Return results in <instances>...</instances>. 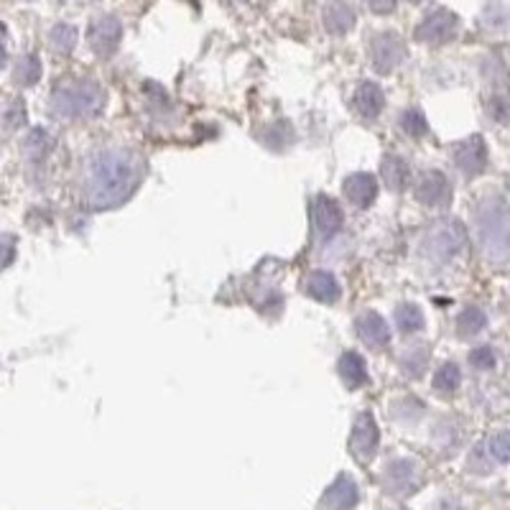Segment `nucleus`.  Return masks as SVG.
Listing matches in <instances>:
<instances>
[{"instance_id": "23", "label": "nucleus", "mask_w": 510, "mask_h": 510, "mask_svg": "<svg viewBox=\"0 0 510 510\" xmlns=\"http://www.w3.org/2000/svg\"><path fill=\"white\" fill-rule=\"evenodd\" d=\"M487 317L480 307H464L457 317V335L460 337H474L485 329Z\"/></svg>"}, {"instance_id": "30", "label": "nucleus", "mask_w": 510, "mask_h": 510, "mask_svg": "<svg viewBox=\"0 0 510 510\" xmlns=\"http://www.w3.org/2000/svg\"><path fill=\"white\" fill-rule=\"evenodd\" d=\"M487 449H490V454L495 460L503 462V464H510V432H500V434L493 436Z\"/></svg>"}, {"instance_id": "26", "label": "nucleus", "mask_w": 510, "mask_h": 510, "mask_svg": "<svg viewBox=\"0 0 510 510\" xmlns=\"http://www.w3.org/2000/svg\"><path fill=\"white\" fill-rule=\"evenodd\" d=\"M399 123L401 128H403V133L411 138H423L426 136V130H429V123H426L422 110H406L401 115Z\"/></svg>"}, {"instance_id": "3", "label": "nucleus", "mask_w": 510, "mask_h": 510, "mask_svg": "<svg viewBox=\"0 0 510 510\" xmlns=\"http://www.w3.org/2000/svg\"><path fill=\"white\" fill-rule=\"evenodd\" d=\"M474 227L480 248L490 261L510 258V204L500 197H487L474 210Z\"/></svg>"}, {"instance_id": "15", "label": "nucleus", "mask_w": 510, "mask_h": 510, "mask_svg": "<svg viewBox=\"0 0 510 510\" xmlns=\"http://www.w3.org/2000/svg\"><path fill=\"white\" fill-rule=\"evenodd\" d=\"M352 108H355V112L360 115L362 120H375L380 115V110L386 108V95L375 82H362L355 89Z\"/></svg>"}, {"instance_id": "16", "label": "nucleus", "mask_w": 510, "mask_h": 510, "mask_svg": "<svg viewBox=\"0 0 510 510\" xmlns=\"http://www.w3.org/2000/svg\"><path fill=\"white\" fill-rule=\"evenodd\" d=\"M345 197H348L355 207H370L378 197V179L373 174H352L345 179Z\"/></svg>"}, {"instance_id": "2", "label": "nucleus", "mask_w": 510, "mask_h": 510, "mask_svg": "<svg viewBox=\"0 0 510 510\" xmlns=\"http://www.w3.org/2000/svg\"><path fill=\"white\" fill-rule=\"evenodd\" d=\"M108 105V92L100 82L85 77L62 79L51 89V112L59 120H89L98 118Z\"/></svg>"}, {"instance_id": "5", "label": "nucleus", "mask_w": 510, "mask_h": 510, "mask_svg": "<svg viewBox=\"0 0 510 510\" xmlns=\"http://www.w3.org/2000/svg\"><path fill=\"white\" fill-rule=\"evenodd\" d=\"M406 57V44L396 31H380L370 38V62L378 75H390Z\"/></svg>"}, {"instance_id": "29", "label": "nucleus", "mask_w": 510, "mask_h": 510, "mask_svg": "<svg viewBox=\"0 0 510 510\" xmlns=\"http://www.w3.org/2000/svg\"><path fill=\"white\" fill-rule=\"evenodd\" d=\"M51 146H54V143L47 138V133H44V130H36V133H31L28 143H26V153H28L31 159H36V161H44L47 153L51 151Z\"/></svg>"}, {"instance_id": "12", "label": "nucleus", "mask_w": 510, "mask_h": 510, "mask_svg": "<svg viewBox=\"0 0 510 510\" xmlns=\"http://www.w3.org/2000/svg\"><path fill=\"white\" fill-rule=\"evenodd\" d=\"M413 194L426 207H447L452 202V184L442 172H423L416 182Z\"/></svg>"}, {"instance_id": "18", "label": "nucleus", "mask_w": 510, "mask_h": 510, "mask_svg": "<svg viewBox=\"0 0 510 510\" xmlns=\"http://www.w3.org/2000/svg\"><path fill=\"white\" fill-rule=\"evenodd\" d=\"M307 294L311 299L322 301V304H335L342 294V288L329 271H311L307 276Z\"/></svg>"}, {"instance_id": "4", "label": "nucleus", "mask_w": 510, "mask_h": 510, "mask_svg": "<svg viewBox=\"0 0 510 510\" xmlns=\"http://www.w3.org/2000/svg\"><path fill=\"white\" fill-rule=\"evenodd\" d=\"M467 243V230L457 220H439L422 237V255L432 263H449Z\"/></svg>"}, {"instance_id": "31", "label": "nucleus", "mask_w": 510, "mask_h": 510, "mask_svg": "<svg viewBox=\"0 0 510 510\" xmlns=\"http://www.w3.org/2000/svg\"><path fill=\"white\" fill-rule=\"evenodd\" d=\"M470 365L477 368V370H490V368H495V352L493 348H477L470 352Z\"/></svg>"}, {"instance_id": "11", "label": "nucleus", "mask_w": 510, "mask_h": 510, "mask_svg": "<svg viewBox=\"0 0 510 510\" xmlns=\"http://www.w3.org/2000/svg\"><path fill=\"white\" fill-rule=\"evenodd\" d=\"M454 166L464 176H477L487 166V146L483 136H470L454 146Z\"/></svg>"}, {"instance_id": "20", "label": "nucleus", "mask_w": 510, "mask_h": 510, "mask_svg": "<svg viewBox=\"0 0 510 510\" xmlns=\"http://www.w3.org/2000/svg\"><path fill=\"white\" fill-rule=\"evenodd\" d=\"M324 26H327V31L335 34V36L348 34L349 28L355 26V11H352V5H348L345 0H332V3L324 8Z\"/></svg>"}, {"instance_id": "6", "label": "nucleus", "mask_w": 510, "mask_h": 510, "mask_svg": "<svg viewBox=\"0 0 510 510\" xmlns=\"http://www.w3.org/2000/svg\"><path fill=\"white\" fill-rule=\"evenodd\" d=\"M120 38H123V26L115 16H100L89 24V49L95 51V57H100V59H110L120 47Z\"/></svg>"}, {"instance_id": "19", "label": "nucleus", "mask_w": 510, "mask_h": 510, "mask_svg": "<svg viewBox=\"0 0 510 510\" xmlns=\"http://www.w3.org/2000/svg\"><path fill=\"white\" fill-rule=\"evenodd\" d=\"M380 179L390 192H403L411 182V169L409 163L403 161L396 153H388L383 163H380Z\"/></svg>"}, {"instance_id": "14", "label": "nucleus", "mask_w": 510, "mask_h": 510, "mask_svg": "<svg viewBox=\"0 0 510 510\" xmlns=\"http://www.w3.org/2000/svg\"><path fill=\"white\" fill-rule=\"evenodd\" d=\"M358 500H360V493H358L355 480L348 474H339L335 483L327 487L319 505H322V510H355Z\"/></svg>"}, {"instance_id": "21", "label": "nucleus", "mask_w": 510, "mask_h": 510, "mask_svg": "<svg viewBox=\"0 0 510 510\" xmlns=\"http://www.w3.org/2000/svg\"><path fill=\"white\" fill-rule=\"evenodd\" d=\"M401 370L409 375L411 380H419L423 373H426V368H429V349L422 348V345H416V348H409L403 355H401Z\"/></svg>"}, {"instance_id": "1", "label": "nucleus", "mask_w": 510, "mask_h": 510, "mask_svg": "<svg viewBox=\"0 0 510 510\" xmlns=\"http://www.w3.org/2000/svg\"><path fill=\"white\" fill-rule=\"evenodd\" d=\"M146 174L141 153L123 146H110L92 153L82 179V192L89 210H115L133 197Z\"/></svg>"}, {"instance_id": "10", "label": "nucleus", "mask_w": 510, "mask_h": 510, "mask_svg": "<svg viewBox=\"0 0 510 510\" xmlns=\"http://www.w3.org/2000/svg\"><path fill=\"white\" fill-rule=\"evenodd\" d=\"M311 212H314V227H317V235L319 240H332V237L342 230V223H345V214H342V207L337 204V200L327 197V194H317V200L311 204Z\"/></svg>"}, {"instance_id": "27", "label": "nucleus", "mask_w": 510, "mask_h": 510, "mask_svg": "<svg viewBox=\"0 0 510 510\" xmlns=\"http://www.w3.org/2000/svg\"><path fill=\"white\" fill-rule=\"evenodd\" d=\"M38 77H41V62H38L36 57H24L18 67H16V82L18 85H36Z\"/></svg>"}, {"instance_id": "7", "label": "nucleus", "mask_w": 510, "mask_h": 510, "mask_svg": "<svg viewBox=\"0 0 510 510\" xmlns=\"http://www.w3.org/2000/svg\"><path fill=\"white\" fill-rule=\"evenodd\" d=\"M378 444H380V429L375 423L373 413H360L355 419V429H352V436H349V449L355 454V460L360 462H370L378 452Z\"/></svg>"}, {"instance_id": "28", "label": "nucleus", "mask_w": 510, "mask_h": 510, "mask_svg": "<svg viewBox=\"0 0 510 510\" xmlns=\"http://www.w3.org/2000/svg\"><path fill=\"white\" fill-rule=\"evenodd\" d=\"M487 112L493 115V120L498 123H510V98L505 92H493L487 98Z\"/></svg>"}, {"instance_id": "25", "label": "nucleus", "mask_w": 510, "mask_h": 510, "mask_svg": "<svg viewBox=\"0 0 510 510\" xmlns=\"http://www.w3.org/2000/svg\"><path fill=\"white\" fill-rule=\"evenodd\" d=\"M51 47H54V51H59L62 57H67V54L77 47L75 26H67V24L54 26V31H51Z\"/></svg>"}, {"instance_id": "17", "label": "nucleus", "mask_w": 510, "mask_h": 510, "mask_svg": "<svg viewBox=\"0 0 510 510\" xmlns=\"http://www.w3.org/2000/svg\"><path fill=\"white\" fill-rule=\"evenodd\" d=\"M337 373L342 378V383L348 388H362L368 386V380H370V373H368V365L362 360L358 352H342L339 355V362H337Z\"/></svg>"}, {"instance_id": "24", "label": "nucleus", "mask_w": 510, "mask_h": 510, "mask_svg": "<svg viewBox=\"0 0 510 510\" xmlns=\"http://www.w3.org/2000/svg\"><path fill=\"white\" fill-rule=\"evenodd\" d=\"M460 365L457 362H444L434 373V390H439V393H454L460 388Z\"/></svg>"}, {"instance_id": "13", "label": "nucleus", "mask_w": 510, "mask_h": 510, "mask_svg": "<svg viewBox=\"0 0 510 510\" xmlns=\"http://www.w3.org/2000/svg\"><path fill=\"white\" fill-rule=\"evenodd\" d=\"M355 332L362 339V345L370 349H386L390 345V329L388 322L378 311H362L355 317Z\"/></svg>"}, {"instance_id": "22", "label": "nucleus", "mask_w": 510, "mask_h": 510, "mask_svg": "<svg viewBox=\"0 0 510 510\" xmlns=\"http://www.w3.org/2000/svg\"><path fill=\"white\" fill-rule=\"evenodd\" d=\"M396 327H399L401 335H416L423 329V311L416 304H401L396 307Z\"/></svg>"}, {"instance_id": "8", "label": "nucleus", "mask_w": 510, "mask_h": 510, "mask_svg": "<svg viewBox=\"0 0 510 510\" xmlns=\"http://www.w3.org/2000/svg\"><path fill=\"white\" fill-rule=\"evenodd\" d=\"M457 26H460V21H457L454 13L434 11L416 26L413 36L423 41V44H447L457 34Z\"/></svg>"}, {"instance_id": "9", "label": "nucleus", "mask_w": 510, "mask_h": 510, "mask_svg": "<svg viewBox=\"0 0 510 510\" xmlns=\"http://www.w3.org/2000/svg\"><path fill=\"white\" fill-rule=\"evenodd\" d=\"M380 483L390 495H409L419 487V467L413 460L388 462L386 470L380 474Z\"/></svg>"}, {"instance_id": "32", "label": "nucleus", "mask_w": 510, "mask_h": 510, "mask_svg": "<svg viewBox=\"0 0 510 510\" xmlns=\"http://www.w3.org/2000/svg\"><path fill=\"white\" fill-rule=\"evenodd\" d=\"M368 5L373 8L375 13H380V16H386V13H393L396 11V5H399V0H368Z\"/></svg>"}, {"instance_id": "33", "label": "nucleus", "mask_w": 510, "mask_h": 510, "mask_svg": "<svg viewBox=\"0 0 510 510\" xmlns=\"http://www.w3.org/2000/svg\"><path fill=\"white\" fill-rule=\"evenodd\" d=\"M5 62V36H3V31H0V67Z\"/></svg>"}]
</instances>
